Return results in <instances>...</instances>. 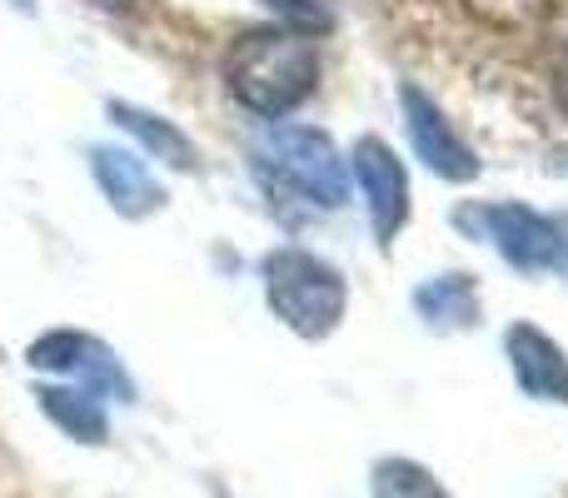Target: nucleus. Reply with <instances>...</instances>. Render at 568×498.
Returning a JSON list of instances; mask_svg holds the SVG:
<instances>
[{
  "instance_id": "1",
  "label": "nucleus",
  "mask_w": 568,
  "mask_h": 498,
  "mask_svg": "<svg viewBox=\"0 0 568 498\" xmlns=\"http://www.w3.org/2000/svg\"><path fill=\"white\" fill-rule=\"evenodd\" d=\"M225 85L250 115L260 120H284L314 95L320 80V50L314 35L284 26H260L240 30L225 50Z\"/></svg>"
},
{
  "instance_id": "2",
  "label": "nucleus",
  "mask_w": 568,
  "mask_h": 498,
  "mask_svg": "<svg viewBox=\"0 0 568 498\" xmlns=\"http://www.w3.org/2000/svg\"><path fill=\"white\" fill-rule=\"evenodd\" d=\"M265 274V299L275 309V319L300 339H324V334L339 329L349 289H344V274L334 264H324L320 254L300 250V245H280L265 254L260 264Z\"/></svg>"
},
{
  "instance_id": "3",
  "label": "nucleus",
  "mask_w": 568,
  "mask_h": 498,
  "mask_svg": "<svg viewBox=\"0 0 568 498\" xmlns=\"http://www.w3.org/2000/svg\"><path fill=\"white\" fill-rule=\"evenodd\" d=\"M270 165L290 180L300 195H310L320 210L349 205V160L339 155L324 130L314 125H280L270 135Z\"/></svg>"
},
{
  "instance_id": "4",
  "label": "nucleus",
  "mask_w": 568,
  "mask_h": 498,
  "mask_svg": "<svg viewBox=\"0 0 568 498\" xmlns=\"http://www.w3.org/2000/svg\"><path fill=\"white\" fill-rule=\"evenodd\" d=\"M474 220L514 270L568 274V215H539L529 205H484L479 215H464V225H474Z\"/></svg>"
},
{
  "instance_id": "5",
  "label": "nucleus",
  "mask_w": 568,
  "mask_h": 498,
  "mask_svg": "<svg viewBox=\"0 0 568 498\" xmlns=\"http://www.w3.org/2000/svg\"><path fill=\"white\" fill-rule=\"evenodd\" d=\"M399 105H404V125H409V145L424 170H434L439 180H454V185L479 180V155H474V145L444 120V110L434 105L419 85H404Z\"/></svg>"
},
{
  "instance_id": "6",
  "label": "nucleus",
  "mask_w": 568,
  "mask_h": 498,
  "mask_svg": "<svg viewBox=\"0 0 568 498\" xmlns=\"http://www.w3.org/2000/svg\"><path fill=\"white\" fill-rule=\"evenodd\" d=\"M354 175L364 185V200H369V225L379 235V245H389L399 235V225L409 220V175H404L399 155H394L384 140L364 135L354 145Z\"/></svg>"
},
{
  "instance_id": "7",
  "label": "nucleus",
  "mask_w": 568,
  "mask_h": 498,
  "mask_svg": "<svg viewBox=\"0 0 568 498\" xmlns=\"http://www.w3.org/2000/svg\"><path fill=\"white\" fill-rule=\"evenodd\" d=\"M30 364L36 369H55V374H80V379L90 384V394H120V399H130V379L120 374L115 354L105 349V344H95L90 334H75V329H55V334H40L36 344H30Z\"/></svg>"
},
{
  "instance_id": "8",
  "label": "nucleus",
  "mask_w": 568,
  "mask_h": 498,
  "mask_svg": "<svg viewBox=\"0 0 568 498\" xmlns=\"http://www.w3.org/2000/svg\"><path fill=\"white\" fill-rule=\"evenodd\" d=\"M90 175L105 190L110 210L125 220H145L165 205V185H160L145 160L130 155V150H95V155H90Z\"/></svg>"
},
{
  "instance_id": "9",
  "label": "nucleus",
  "mask_w": 568,
  "mask_h": 498,
  "mask_svg": "<svg viewBox=\"0 0 568 498\" xmlns=\"http://www.w3.org/2000/svg\"><path fill=\"white\" fill-rule=\"evenodd\" d=\"M504 349H509L514 379H519L524 394L568 404V359H564V349L549 339V334L534 329V324H514V329L504 334Z\"/></svg>"
},
{
  "instance_id": "10",
  "label": "nucleus",
  "mask_w": 568,
  "mask_h": 498,
  "mask_svg": "<svg viewBox=\"0 0 568 498\" xmlns=\"http://www.w3.org/2000/svg\"><path fill=\"white\" fill-rule=\"evenodd\" d=\"M414 309L434 324V329H474L479 319V294H474V274H439V280L414 289Z\"/></svg>"
},
{
  "instance_id": "11",
  "label": "nucleus",
  "mask_w": 568,
  "mask_h": 498,
  "mask_svg": "<svg viewBox=\"0 0 568 498\" xmlns=\"http://www.w3.org/2000/svg\"><path fill=\"white\" fill-rule=\"evenodd\" d=\"M110 115L120 120V125L130 130V135L140 140V145L150 150L155 160H165L170 170H200V155H195V145H190L185 135H180L170 120H160V115H150V110H140V105H125V100H110Z\"/></svg>"
},
{
  "instance_id": "12",
  "label": "nucleus",
  "mask_w": 568,
  "mask_h": 498,
  "mask_svg": "<svg viewBox=\"0 0 568 498\" xmlns=\"http://www.w3.org/2000/svg\"><path fill=\"white\" fill-rule=\"evenodd\" d=\"M40 409H45L50 424H60V429L80 444H105V434H110L105 409H100V399L90 389H60V384H45V389H40Z\"/></svg>"
},
{
  "instance_id": "13",
  "label": "nucleus",
  "mask_w": 568,
  "mask_h": 498,
  "mask_svg": "<svg viewBox=\"0 0 568 498\" xmlns=\"http://www.w3.org/2000/svg\"><path fill=\"white\" fill-rule=\"evenodd\" d=\"M374 498H449L444 484L414 459L374 464Z\"/></svg>"
},
{
  "instance_id": "14",
  "label": "nucleus",
  "mask_w": 568,
  "mask_h": 498,
  "mask_svg": "<svg viewBox=\"0 0 568 498\" xmlns=\"http://www.w3.org/2000/svg\"><path fill=\"white\" fill-rule=\"evenodd\" d=\"M270 16L284 20V30H300V35H324L334 26L329 6L324 0H260Z\"/></svg>"
},
{
  "instance_id": "15",
  "label": "nucleus",
  "mask_w": 568,
  "mask_h": 498,
  "mask_svg": "<svg viewBox=\"0 0 568 498\" xmlns=\"http://www.w3.org/2000/svg\"><path fill=\"white\" fill-rule=\"evenodd\" d=\"M554 100H559V110L568 115V40L559 45V60H554Z\"/></svg>"
},
{
  "instance_id": "16",
  "label": "nucleus",
  "mask_w": 568,
  "mask_h": 498,
  "mask_svg": "<svg viewBox=\"0 0 568 498\" xmlns=\"http://www.w3.org/2000/svg\"><path fill=\"white\" fill-rule=\"evenodd\" d=\"M90 6H105V10H125L130 6V10H135L140 0H90Z\"/></svg>"
}]
</instances>
